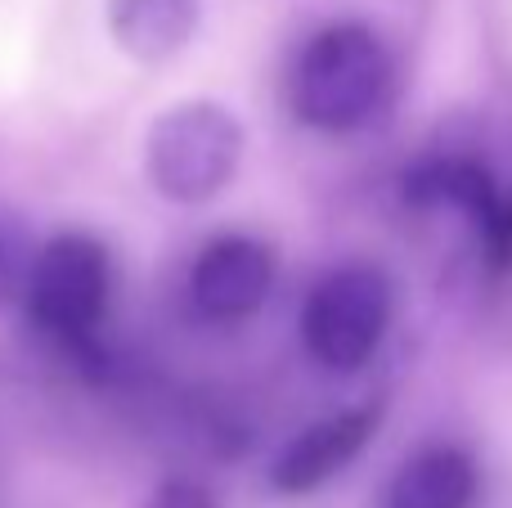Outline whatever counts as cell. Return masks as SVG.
<instances>
[{"mask_svg":"<svg viewBox=\"0 0 512 508\" xmlns=\"http://www.w3.org/2000/svg\"><path fill=\"white\" fill-rule=\"evenodd\" d=\"M198 18L203 0H108V36L144 68L176 59L194 41Z\"/></svg>","mask_w":512,"mask_h":508,"instance_id":"obj_8","label":"cell"},{"mask_svg":"<svg viewBox=\"0 0 512 508\" xmlns=\"http://www.w3.org/2000/svg\"><path fill=\"white\" fill-rule=\"evenodd\" d=\"M396 288L369 261L328 270L301 302V347L328 374H355L378 356L391 329Z\"/></svg>","mask_w":512,"mask_h":508,"instance_id":"obj_3","label":"cell"},{"mask_svg":"<svg viewBox=\"0 0 512 508\" xmlns=\"http://www.w3.org/2000/svg\"><path fill=\"white\" fill-rule=\"evenodd\" d=\"M248 131L216 99H180L162 108L144 135V171L167 203L198 207L230 189L243 167Z\"/></svg>","mask_w":512,"mask_h":508,"instance_id":"obj_2","label":"cell"},{"mask_svg":"<svg viewBox=\"0 0 512 508\" xmlns=\"http://www.w3.org/2000/svg\"><path fill=\"white\" fill-rule=\"evenodd\" d=\"M481 491L477 459L463 446H423L396 468L382 508H472Z\"/></svg>","mask_w":512,"mask_h":508,"instance_id":"obj_9","label":"cell"},{"mask_svg":"<svg viewBox=\"0 0 512 508\" xmlns=\"http://www.w3.org/2000/svg\"><path fill=\"white\" fill-rule=\"evenodd\" d=\"M113 261L95 234L63 230L41 243L27 266L23 302L32 324L63 347H86L108 315Z\"/></svg>","mask_w":512,"mask_h":508,"instance_id":"obj_4","label":"cell"},{"mask_svg":"<svg viewBox=\"0 0 512 508\" xmlns=\"http://www.w3.org/2000/svg\"><path fill=\"white\" fill-rule=\"evenodd\" d=\"M405 203L418 212H454L481 230L504 203V189L495 185L486 162L477 158H423L405 171Z\"/></svg>","mask_w":512,"mask_h":508,"instance_id":"obj_7","label":"cell"},{"mask_svg":"<svg viewBox=\"0 0 512 508\" xmlns=\"http://www.w3.org/2000/svg\"><path fill=\"white\" fill-rule=\"evenodd\" d=\"M477 239H481V252H486V266L495 270V275L512 270V194H504L499 212L481 225Z\"/></svg>","mask_w":512,"mask_h":508,"instance_id":"obj_10","label":"cell"},{"mask_svg":"<svg viewBox=\"0 0 512 508\" xmlns=\"http://www.w3.org/2000/svg\"><path fill=\"white\" fill-rule=\"evenodd\" d=\"M382 428V405H351L337 410L328 419H315L310 428H301L288 446L274 455L270 464V486L279 495H310L319 486H328L333 477H342L355 459L369 450V441Z\"/></svg>","mask_w":512,"mask_h":508,"instance_id":"obj_6","label":"cell"},{"mask_svg":"<svg viewBox=\"0 0 512 508\" xmlns=\"http://www.w3.org/2000/svg\"><path fill=\"white\" fill-rule=\"evenodd\" d=\"M274 288V248L252 234H216L203 243L189 270V293L203 320L243 324L270 302Z\"/></svg>","mask_w":512,"mask_h":508,"instance_id":"obj_5","label":"cell"},{"mask_svg":"<svg viewBox=\"0 0 512 508\" xmlns=\"http://www.w3.org/2000/svg\"><path fill=\"white\" fill-rule=\"evenodd\" d=\"M391 50L369 23H328L301 45L288 77V104L301 126L324 135L360 131L391 95Z\"/></svg>","mask_w":512,"mask_h":508,"instance_id":"obj_1","label":"cell"},{"mask_svg":"<svg viewBox=\"0 0 512 508\" xmlns=\"http://www.w3.org/2000/svg\"><path fill=\"white\" fill-rule=\"evenodd\" d=\"M9 279H14V261H9V243H5V234H0V297H5Z\"/></svg>","mask_w":512,"mask_h":508,"instance_id":"obj_12","label":"cell"},{"mask_svg":"<svg viewBox=\"0 0 512 508\" xmlns=\"http://www.w3.org/2000/svg\"><path fill=\"white\" fill-rule=\"evenodd\" d=\"M144 508H221V500H216L203 482H189V477H167V482L153 486V495L144 500Z\"/></svg>","mask_w":512,"mask_h":508,"instance_id":"obj_11","label":"cell"}]
</instances>
